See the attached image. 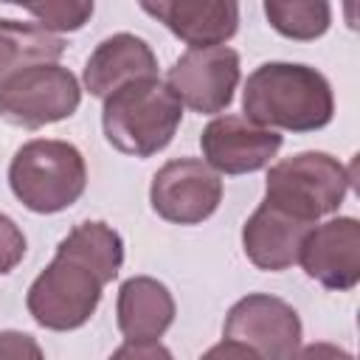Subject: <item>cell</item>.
<instances>
[{"instance_id": "obj_1", "label": "cell", "mask_w": 360, "mask_h": 360, "mask_svg": "<svg viewBox=\"0 0 360 360\" xmlns=\"http://www.w3.org/2000/svg\"><path fill=\"white\" fill-rule=\"evenodd\" d=\"M245 118L264 129L315 132L335 115V96L329 79L301 62L259 65L242 93Z\"/></svg>"}, {"instance_id": "obj_2", "label": "cell", "mask_w": 360, "mask_h": 360, "mask_svg": "<svg viewBox=\"0 0 360 360\" xmlns=\"http://www.w3.org/2000/svg\"><path fill=\"white\" fill-rule=\"evenodd\" d=\"M183 121V104L160 79H138L104 98L101 127L107 141L132 158L166 149Z\"/></svg>"}, {"instance_id": "obj_3", "label": "cell", "mask_w": 360, "mask_h": 360, "mask_svg": "<svg viewBox=\"0 0 360 360\" xmlns=\"http://www.w3.org/2000/svg\"><path fill=\"white\" fill-rule=\"evenodd\" d=\"M8 186L28 211L59 214L84 194V155L68 141L34 138L14 152L8 163Z\"/></svg>"}, {"instance_id": "obj_4", "label": "cell", "mask_w": 360, "mask_h": 360, "mask_svg": "<svg viewBox=\"0 0 360 360\" xmlns=\"http://www.w3.org/2000/svg\"><path fill=\"white\" fill-rule=\"evenodd\" d=\"M346 166L329 152H298L270 166L264 200L292 211L318 225L321 217L335 214L349 191Z\"/></svg>"}, {"instance_id": "obj_5", "label": "cell", "mask_w": 360, "mask_h": 360, "mask_svg": "<svg viewBox=\"0 0 360 360\" xmlns=\"http://www.w3.org/2000/svg\"><path fill=\"white\" fill-rule=\"evenodd\" d=\"M104 281L76 256L56 250L51 264L31 281L25 307L31 318L53 332H70L84 326L98 309Z\"/></svg>"}, {"instance_id": "obj_6", "label": "cell", "mask_w": 360, "mask_h": 360, "mask_svg": "<svg viewBox=\"0 0 360 360\" xmlns=\"http://www.w3.org/2000/svg\"><path fill=\"white\" fill-rule=\"evenodd\" d=\"M79 79L59 62L28 68L0 84V118L22 129L65 121L79 110Z\"/></svg>"}, {"instance_id": "obj_7", "label": "cell", "mask_w": 360, "mask_h": 360, "mask_svg": "<svg viewBox=\"0 0 360 360\" xmlns=\"http://www.w3.org/2000/svg\"><path fill=\"white\" fill-rule=\"evenodd\" d=\"M222 335L256 352L259 360H290L301 346V318L284 298L248 292L228 309Z\"/></svg>"}, {"instance_id": "obj_8", "label": "cell", "mask_w": 360, "mask_h": 360, "mask_svg": "<svg viewBox=\"0 0 360 360\" xmlns=\"http://www.w3.org/2000/svg\"><path fill=\"white\" fill-rule=\"evenodd\" d=\"M155 214L174 225H200L222 202L219 174L200 158H174L163 163L149 186Z\"/></svg>"}, {"instance_id": "obj_9", "label": "cell", "mask_w": 360, "mask_h": 360, "mask_svg": "<svg viewBox=\"0 0 360 360\" xmlns=\"http://www.w3.org/2000/svg\"><path fill=\"white\" fill-rule=\"evenodd\" d=\"M239 53L228 45L188 48L166 73V87L194 112H222L233 101L239 84Z\"/></svg>"}, {"instance_id": "obj_10", "label": "cell", "mask_w": 360, "mask_h": 360, "mask_svg": "<svg viewBox=\"0 0 360 360\" xmlns=\"http://www.w3.org/2000/svg\"><path fill=\"white\" fill-rule=\"evenodd\" d=\"M281 143L284 138L276 129H264L245 115H219L200 135L202 158L217 174L259 172L276 158Z\"/></svg>"}, {"instance_id": "obj_11", "label": "cell", "mask_w": 360, "mask_h": 360, "mask_svg": "<svg viewBox=\"0 0 360 360\" xmlns=\"http://www.w3.org/2000/svg\"><path fill=\"white\" fill-rule=\"evenodd\" d=\"M298 264L326 290H354L360 281V222L335 217L315 225L301 245Z\"/></svg>"}, {"instance_id": "obj_12", "label": "cell", "mask_w": 360, "mask_h": 360, "mask_svg": "<svg viewBox=\"0 0 360 360\" xmlns=\"http://www.w3.org/2000/svg\"><path fill=\"white\" fill-rule=\"evenodd\" d=\"M312 228L315 222L295 217L270 200H262L242 225V250L259 270L281 273L298 264L301 245Z\"/></svg>"}, {"instance_id": "obj_13", "label": "cell", "mask_w": 360, "mask_h": 360, "mask_svg": "<svg viewBox=\"0 0 360 360\" xmlns=\"http://www.w3.org/2000/svg\"><path fill=\"white\" fill-rule=\"evenodd\" d=\"M138 79H158V56L146 39L127 31L101 39L90 53L82 76L84 90L96 98H107Z\"/></svg>"}, {"instance_id": "obj_14", "label": "cell", "mask_w": 360, "mask_h": 360, "mask_svg": "<svg viewBox=\"0 0 360 360\" xmlns=\"http://www.w3.org/2000/svg\"><path fill=\"white\" fill-rule=\"evenodd\" d=\"M188 48L225 45L239 28V6L233 0H158L141 3Z\"/></svg>"}, {"instance_id": "obj_15", "label": "cell", "mask_w": 360, "mask_h": 360, "mask_svg": "<svg viewBox=\"0 0 360 360\" xmlns=\"http://www.w3.org/2000/svg\"><path fill=\"white\" fill-rule=\"evenodd\" d=\"M174 298L169 287L152 276H132L118 287V329L132 343H152L174 321Z\"/></svg>"}, {"instance_id": "obj_16", "label": "cell", "mask_w": 360, "mask_h": 360, "mask_svg": "<svg viewBox=\"0 0 360 360\" xmlns=\"http://www.w3.org/2000/svg\"><path fill=\"white\" fill-rule=\"evenodd\" d=\"M65 53V39L39 28L37 22H20L0 17V84L28 68L56 65Z\"/></svg>"}, {"instance_id": "obj_17", "label": "cell", "mask_w": 360, "mask_h": 360, "mask_svg": "<svg viewBox=\"0 0 360 360\" xmlns=\"http://www.w3.org/2000/svg\"><path fill=\"white\" fill-rule=\"evenodd\" d=\"M56 250L84 262L90 270L98 273V278L104 284H110L118 276L121 264H124V239H121V233L115 228H110L107 222H98V219L79 222L73 231H68V236L56 245Z\"/></svg>"}, {"instance_id": "obj_18", "label": "cell", "mask_w": 360, "mask_h": 360, "mask_svg": "<svg viewBox=\"0 0 360 360\" xmlns=\"http://www.w3.org/2000/svg\"><path fill=\"white\" fill-rule=\"evenodd\" d=\"M264 14L281 37L298 42L323 37L332 22V8L323 0H267Z\"/></svg>"}, {"instance_id": "obj_19", "label": "cell", "mask_w": 360, "mask_h": 360, "mask_svg": "<svg viewBox=\"0 0 360 360\" xmlns=\"http://www.w3.org/2000/svg\"><path fill=\"white\" fill-rule=\"evenodd\" d=\"M31 17H37V25L45 31H79L93 17V3H73V0H56L42 6H25Z\"/></svg>"}, {"instance_id": "obj_20", "label": "cell", "mask_w": 360, "mask_h": 360, "mask_svg": "<svg viewBox=\"0 0 360 360\" xmlns=\"http://www.w3.org/2000/svg\"><path fill=\"white\" fill-rule=\"evenodd\" d=\"M25 256V236L20 225L0 211V276L11 273Z\"/></svg>"}, {"instance_id": "obj_21", "label": "cell", "mask_w": 360, "mask_h": 360, "mask_svg": "<svg viewBox=\"0 0 360 360\" xmlns=\"http://www.w3.org/2000/svg\"><path fill=\"white\" fill-rule=\"evenodd\" d=\"M0 360H45V352L37 338L17 329H6L0 332Z\"/></svg>"}, {"instance_id": "obj_22", "label": "cell", "mask_w": 360, "mask_h": 360, "mask_svg": "<svg viewBox=\"0 0 360 360\" xmlns=\"http://www.w3.org/2000/svg\"><path fill=\"white\" fill-rule=\"evenodd\" d=\"M110 360H174V354L160 343V340H152V343H132V340H124L112 354Z\"/></svg>"}, {"instance_id": "obj_23", "label": "cell", "mask_w": 360, "mask_h": 360, "mask_svg": "<svg viewBox=\"0 0 360 360\" xmlns=\"http://www.w3.org/2000/svg\"><path fill=\"white\" fill-rule=\"evenodd\" d=\"M290 360H354V354L340 349V346H335V343L318 340V343H309V346L298 349Z\"/></svg>"}, {"instance_id": "obj_24", "label": "cell", "mask_w": 360, "mask_h": 360, "mask_svg": "<svg viewBox=\"0 0 360 360\" xmlns=\"http://www.w3.org/2000/svg\"><path fill=\"white\" fill-rule=\"evenodd\" d=\"M200 360H259V354L256 352H250L248 346H242V343H233V340H219V343H214Z\"/></svg>"}]
</instances>
